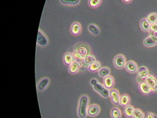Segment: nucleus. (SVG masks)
Masks as SVG:
<instances>
[{"instance_id":"cd10ccee","label":"nucleus","mask_w":157,"mask_h":118,"mask_svg":"<svg viewBox=\"0 0 157 118\" xmlns=\"http://www.w3.org/2000/svg\"><path fill=\"white\" fill-rule=\"evenodd\" d=\"M102 0H89V5L91 8H97L101 3Z\"/></svg>"},{"instance_id":"4be33fe9","label":"nucleus","mask_w":157,"mask_h":118,"mask_svg":"<svg viewBox=\"0 0 157 118\" xmlns=\"http://www.w3.org/2000/svg\"><path fill=\"white\" fill-rule=\"evenodd\" d=\"M100 66H101L100 63L99 61H96L95 62L89 66V70L91 72H96L97 70H100Z\"/></svg>"},{"instance_id":"9d476101","label":"nucleus","mask_w":157,"mask_h":118,"mask_svg":"<svg viewBox=\"0 0 157 118\" xmlns=\"http://www.w3.org/2000/svg\"><path fill=\"white\" fill-rule=\"evenodd\" d=\"M80 68V62L77 61H74L70 66H69V71L72 74H75V73H77Z\"/></svg>"},{"instance_id":"ddd939ff","label":"nucleus","mask_w":157,"mask_h":118,"mask_svg":"<svg viewBox=\"0 0 157 118\" xmlns=\"http://www.w3.org/2000/svg\"><path fill=\"white\" fill-rule=\"evenodd\" d=\"M114 78L112 76H107V77H104V80H103V84L104 86L106 89H112V87L114 86Z\"/></svg>"},{"instance_id":"c85d7f7f","label":"nucleus","mask_w":157,"mask_h":118,"mask_svg":"<svg viewBox=\"0 0 157 118\" xmlns=\"http://www.w3.org/2000/svg\"><path fill=\"white\" fill-rule=\"evenodd\" d=\"M133 117L134 118H145V115L139 109H134Z\"/></svg>"},{"instance_id":"0eeeda50","label":"nucleus","mask_w":157,"mask_h":118,"mask_svg":"<svg viewBox=\"0 0 157 118\" xmlns=\"http://www.w3.org/2000/svg\"><path fill=\"white\" fill-rule=\"evenodd\" d=\"M81 32V25L79 22H74L71 26V33L73 36H78Z\"/></svg>"},{"instance_id":"f257e3e1","label":"nucleus","mask_w":157,"mask_h":118,"mask_svg":"<svg viewBox=\"0 0 157 118\" xmlns=\"http://www.w3.org/2000/svg\"><path fill=\"white\" fill-rule=\"evenodd\" d=\"M89 99L87 96H82L79 101L78 107V116L80 118H85L86 116V109H87V104Z\"/></svg>"},{"instance_id":"2eb2a0df","label":"nucleus","mask_w":157,"mask_h":118,"mask_svg":"<svg viewBox=\"0 0 157 118\" xmlns=\"http://www.w3.org/2000/svg\"><path fill=\"white\" fill-rule=\"evenodd\" d=\"M139 89H140L142 92L144 93V94L148 95L151 92V88H150V86L144 81L140 82V83H139Z\"/></svg>"},{"instance_id":"9b49d317","label":"nucleus","mask_w":157,"mask_h":118,"mask_svg":"<svg viewBox=\"0 0 157 118\" xmlns=\"http://www.w3.org/2000/svg\"><path fill=\"white\" fill-rule=\"evenodd\" d=\"M47 39L44 35L43 34L42 32L41 31H38V36H37V43L38 44L41 46H45L47 44Z\"/></svg>"},{"instance_id":"2f4dec72","label":"nucleus","mask_w":157,"mask_h":118,"mask_svg":"<svg viewBox=\"0 0 157 118\" xmlns=\"http://www.w3.org/2000/svg\"><path fill=\"white\" fill-rule=\"evenodd\" d=\"M149 32H150V33H151V36L157 37V32H155V31H150Z\"/></svg>"},{"instance_id":"b1692460","label":"nucleus","mask_w":157,"mask_h":118,"mask_svg":"<svg viewBox=\"0 0 157 118\" xmlns=\"http://www.w3.org/2000/svg\"><path fill=\"white\" fill-rule=\"evenodd\" d=\"M80 0H60L63 5H77L80 3Z\"/></svg>"},{"instance_id":"a878e982","label":"nucleus","mask_w":157,"mask_h":118,"mask_svg":"<svg viewBox=\"0 0 157 118\" xmlns=\"http://www.w3.org/2000/svg\"><path fill=\"white\" fill-rule=\"evenodd\" d=\"M111 115L112 118H120L121 117V112L117 108H114L111 112Z\"/></svg>"},{"instance_id":"dca6fc26","label":"nucleus","mask_w":157,"mask_h":118,"mask_svg":"<svg viewBox=\"0 0 157 118\" xmlns=\"http://www.w3.org/2000/svg\"><path fill=\"white\" fill-rule=\"evenodd\" d=\"M140 26L141 28L143 31H145V32H149L150 31V28H151V24L148 22V20L146 18H144L142 21H140Z\"/></svg>"},{"instance_id":"20e7f679","label":"nucleus","mask_w":157,"mask_h":118,"mask_svg":"<svg viewBox=\"0 0 157 118\" xmlns=\"http://www.w3.org/2000/svg\"><path fill=\"white\" fill-rule=\"evenodd\" d=\"M114 66L117 69H122L124 67H125L126 61H125V58L122 55H118L114 58Z\"/></svg>"},{"instance_id":"72a5a7b5","label":"nucleus","mask_w":157,"mask_h":118,"mask_svg":"<svg viewBox=\"0 0 157 118\" xmlns=\"http://www.w3.org/2000/svg\"><path fill=\"white\" fill-rule=\"evenodd\" d=\"M125 3H130L131 2L132 0H122Z\"/></svg>"},{"instance_id":"f3484780","label":"nucleus","mask_w":157,"mask_h":118,"mask_svg":"<svg viewBox=\"0 0 157 118\" xmlns=\"http://www.w3.org/2000/svg\"><path fill=\"white\" fill-rule=\"evenodd\" d=\"M64 61L65 64L70 66L74 61V57L70 53H67L64 56Z\"/></svg>"},{"instance_id":"7ed1b4c3","label":"nucleus","mask_w":157,"mask_h":118,"mask_svg":"<svg viewBox=\"0 0 157 118\" xmlns=\"http://www.w3.org/2000/svg\"><path fill=\"white\" fill-rule=\"evenodd\" d=\"M93 87L94 90L101 95L103 97H109L110 96V91H109L108 89H106L105 86H102L100 83H96L94 86H93Z\"/></svg>"},{"instance_id":"c756f323","label":"nucleus","mask_w":157,"mask_h":118,"mask_svg":"<svg viewBox=\"0 0 157 118\" xmlns=\"http://www.w3.org/2000/svg\"><path fill=\"white\" fill-rule=\"evenodd\" d=\"M150 31L157 32V22L151 24V28H150Z\"/></svg>"},{"instance_id":"f8f14e48","label":"nucleus","mask_w":157,"mask_h":118,"mask_svg":"<svg viewBox=\"0 0 157 118\" xmlns=\"http://www.w3.org/2000/svg\"><path fill=\"white\" fill-rule=\"evenodd\" d=\"M99 112H100V108L97 105H92V106H89L87 112L89 116L94 117L98 114Z\"/></svg>"},{"instance_id":"bb28decb","label":"nucleus","mask_w":157,"mask_h":118,"mask_svg":"<svg viewBox=\"0 0 157 118\" xmlns=\"http://www.w3.org/2000/svg\"><path fill=\"white\" fill-rule=\"evenodd\" d=\"M150 24H154L157 22V14H151L148 16L146 18Z\"/></svg>"},{"instance_id":"423d86ee","label":"nucleus","mask_w":157,"mask_h":118,"mask_svg":"<svg viewBox=\"0 0 157 118\" xmlns=\"http://www.w3.org/2000/svg\"><path fill=\"white\" fill-rule=\"evenodd\" d=\"M110 97L112 99V101L115 106L119 105V101H120V97H119V93L116 90H112L110 91Z\"/></svg>"},{"instance_id":"1a4fd4ad","label":"nucleus","mask_w":157,"mask_h":118,"mask_svg":"<svg viewBox=\"0 0 157 118\" xmlns=\"http://www.w3.org/2000/svg\"><path fill=\"white\" fill-rule=\"evenodd\" d=\"M144 45L146 47H153L157 44V37L149 36L145 38L143 41Z\"/></svg>"},{"instance_id":"6e6552de","label":"nucleus","mask_w":157,"mask_h":118,"mask_svg":"<svg viewBox=\"0 0 157 118\" xmlns=\"http://www.w3.org/2000/svg\"><path fill=\"white\" fill-rule=\"evenodd\" d=\"M125 69L127 71H129L131 73H134L137 72L138 67L137 65L135 62L134 61H128L125 64Z\"/></svg>"},{"instance_id":"412c9836","label":"nucleus","mask_w":157,"mask_h":118,"mask_svg":"<svg viewBox=\"0 0 157 118\" xmlns=\"http://www.w3.org/2000/svg\"><path fill=\"white\" fill-rule=\"evenodd\" d=\"M134 109L133 108V106H129L128 105L127 106H125V110H124V112H125V116L127 117L131 118L133 117L134 115Z\"/></svg>"},{"instance_id":"5701e85b","label":"nucleus","mask_w":157,"mask_h":118,"mask_svg":"<svg viewBox=\"0 0 157 118\" xmlns=\"http://www.w3.org/2000/svg\"><path fill=\"white\" fill-rule=\"evenodd\" d=\"M129 97L126 95H123L120 97V101H119V104L122 106H127L129 103Z\"/></svg>"},{"instance_id":"aec40b11","label":"nucleus","mask_w":157,"mask_h":118,"mask_svg":"<svg viewBox=\"0 0 157 118\" xmlns=\"http://www.w3.org/2000/svg\"><path fill=\"white\" fill-rule=\"evenodd\" d=\"M88 29H89V32L94 36H98L100 33V29H99L97 26L94 25V24H90V25L89 26V27H88Z\"/></svg>"},{"instance_id":"393cba45","label":"nucleus","mask_w":157,"mask_h":118,"mask_svg":"<svg viewBox=\"0 0 157 118\" xmlns=\"http://www.w3.org/2000/svg\"><path fill=\"white\" fill-rule=\"evenodd\" d=\"M109 74H110V70L107 67H103L99 70V75H100V77H106L109 76Z\"/></svg>"},{"instance_id":"4468645a","label":"nucleus","mask_w":157,"mask_h":118,"mask_svg":"<svg viewBox=\"0 0 157 118\" xmlns=\"http://www.w3.org/2000/svg\"><path fill=\"white\" fill-rule=\"evenodd\" d=\"M95 61H96V58L94 56L88 55L87 56L83 58L82 63H83V64H84V65H91V64H92L93 63L95 62Z\"/></svg>"},{"instance_id":"f03ea898","label":"nucleus","mask_w":157,"mask_h":118,"mask_svg":"<svg viewBox=\"0 0 157 118\" xmlns=\"http://www.w3.org/2000/svg\"><path fill=\"white\" fill-rule=\"evenodd\" d=\"M144 82H145L150 86L151 91H157V80L153 76L148 75L144 78Z\"/></svg>"},{"instance_id":"a211bd4d","label":"nucleus","mask_w":157,"mask_h":118,"mask_svg":"<svg viewBox=\"0 0 157 118\" xmlns=\"http://www.w3.org/2000/svg\"><path fill=\"white\" fill-rule=\"evenodd\" d=\"M138 73V76L141 78H145V77L148 75V70L145 67H142L139 69H138L137 70Z\"/></svg>"},{"instance_id":"473e14b6","label":"nucleus","mask_w":157,"mask_h":118,"mask_svg":"<svg viewBox=\"0 0 157 118\" xmlns=\"http://www.w3.org/2000/svg\"><path fill=\"white\" fill-rule=\"evenodd\" d=\"M90 83H91V84L92 85V86H94L96 83H97V81L96 79H92V80L90 81Z\"/></svg>"},{"instance_id":"7c9ffc66","label":"nucleus","mask_w":157,"mask_h":118,"mask_svg":"<svg viewBox=\"0 0 157 118\" xmlns=\"http://www.w3.org/2000/svg\"><path fill=\"white\" fill-rule=\"evenodd\" d=\"M145 118H157V116L152 113H148L145 115Z\"/></svg>"},{"instance_id":"6ab92c4d","label":"nucleus","mask_w":157,"mask_h":118,"mask_svg":"<svg viewBox=\"0 0 157 118\" xmlns=\"http://www.w3.org/2000/svg\"><path fill=\"white\" fill-rule=\"evenodd\" d=\"M49 83H50V80H49L48 78L42 79V80L39 82V83H38V90H39V91H43V90L47 87V86L49 84Z\"/></svg>"},{"instance_id":"39448f33","label":"nucleus","mask_w":157,"mask_h":118,"mask_svg":"<svg viewBox=\"0 0 157 118\" xmlns=\"http://www.w3.org/2000/svg\"><path fill=\"white\" fill-rule=\"evenodd\" d=\"M75 53H77L80 57H82L83 58L86 57V56H87L88 55H89V50H88L87 47L85 45L80 44V45L77 46V47H76Z\"/></svg>"}]
</instances>
